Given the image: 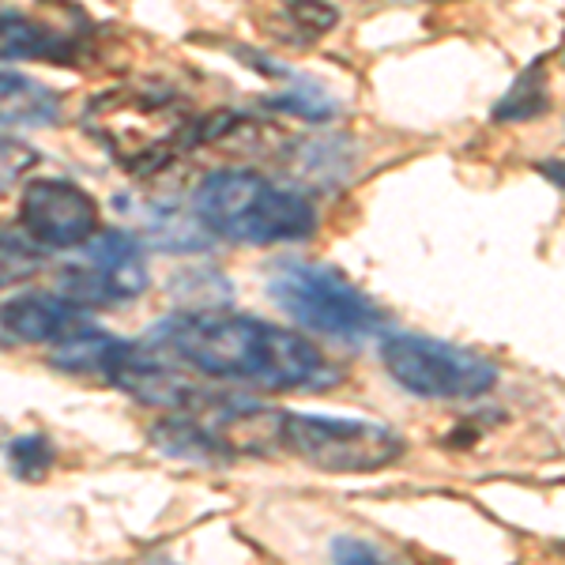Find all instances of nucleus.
Instances as JSON below:
<instances>
[{"mask_svg":"<svg viewBox=\"0 0 565 565\" xmlns=\"http://www.w3.org/2000/svg\"><path fill=\"white\" fill-rule=\"evenodd\" d=\"M159 340L207 377L268 392H321L340 385V366L306 335L249 313L189 309L159 324Z\"/></svg>","mask_w":565,"mask_h":565,"instance_id":"nucleus-1","label":"nucleus"},{"mask_svg":"<svg viewBox=\"0 0 565 565\" xmlns=\"http://www.w3.org/2000/svg\"><path fill=\"white\" fill-rule=\"evenodd\" d=\"M193 212L207 234L238 245L306 242L317 231L313 200L253 170H215L200 181Z\"/></svg>","mask_w":565,"mask_h":565,"instance_id":"nucleus-2","label":"nucleus"},{"mask_svg":"<svg viewBox=\"0 0 565 565\" xmlns=\"http://www.w3.org/2000/svg\"><path fill=\"white\" fill-rule=\"evenodd\" d=\"M84 129L103 143L117 167L132 174L170 167L200 140V121L178 98L109 90L84 109Z\"/></svg>","mask_w":565,"mask_h":565,"instance_id":"nucleus-3","label":"nucleus"},{"mask_svg":"<svg viewBox=\"0 0 565 565\" xmlns=\"http://www.w3.org/2000/svg\"><path fill=\"white\" fill-rule=\"evenodd\" d=\"M268 298L309 332L362 343L385 332V313L328 264H282L268 279Z\"/></svg>","mask_w":565,"mask_h":565,"instance_id":"nucleus-4","label":"nucleus"},{"mask_svg":"<svg viewBox=\"0 0 565 565\" xmlns=\"http://www.w3.org/2000/svg\"><path fill=\"white\" fill-rule=\"evenodd\" d=\"M276 449L290 452L317 471L366 476V471H381L404 457V437L392 426L362 423V418L279 412Z\"/></svg>","mask_w":565,"mask_h":565,"instance_id":"nucleus-5","label":"nucleus"},{"mask_svg":"<svg viewBox=\"0 0 565 565\" xmlns=\"http://www.w3.org/2000/svg\"><path fill=\"white\" fill-rule=\"evenodd\" d=\"M381 362L399 388L423 399H476L498 385L494 362L430 335H388Z\"/></svg>","mask_w":565,"mask_h":565,"instance_id":"nucleus-6","label":"nucleus"},{"mask_svg":"<svg viewBox=\"0 0 565 565\" xmlns=\"http://www.w3.org/2000/svg\"><path fill=\"white\" fill-rule=\"evenodd\" d=\"M143 249L125 231H98L79 245V253L57 271V295L79 309L121 306L148 290Z\"/></svg>","mask_w":565,"mask_h":565,"instance_id":"nucleus-7","label":"nucleus"},{"mask_svg":"<svg viewBox=\"0 0 565 565\" xmlns=\"http://www.w3.org/2000/svg\"><path fill=\"white\" fill-rule=\"evenodd\" d=\"M20 223L39 249H79L98 234V204L76 181L39 178L23 189Z\"/></svg>","mask_w":565,"mask_h":565,"instance_id":"nucleus-8","label":"nucleus"},{"mask_svg":"<svg viewBox=\"0 0 565 565\" xmlns=\"http://www.w3.org/2000/svg\"><path fill=\"white\" fill-rule=\"evenodd\" d=\"M103 377H109L117 388L129 392L132 399H140L148 407H174V412L189 415L200 399V392L178 370H170L159 354L140 348V343L117 340Z\"/></svg>","mask_w":565,"mask_h":565,"instance_id":"nucleus-9","label":"nucleus"},{"mask_svg":"<svg viewBox=\"0 0 565 565\" xmlns=\"http://www.w3.org/2000/svg\"><path fill=\"white\" fill-rule=\"evenodd\" d=\"M87 309L72 306L61 295L26 290L0 306V340L4 343H61L68 332L84 328Z\"/></svg>","mask_w":565,"mask_h":565,"instance_id":"nucleus-10","label":"nucleus"},{"mask_svg":"<svg viewBox=\"0 0 565 565\" xmlns=\"http://www.w3.org/2000/svg\"><path fill=\"white\" fill-rule=\"evenodd\" d=\"M61 117V95L42 79L0 68V125L12 129H42Z\"/></svg>","mask_w":565,"mask_h":565,"instance_id":"nucleus-11","label":"nucleus"},{"mask_svg":"<svg viewBox=\"0 0 565 565\" xmlns=\"http://www.w3.org/2000/svg\"><path fill=\"white\" fill-rule=\"evenodd\" d=\"M151 441L159 445L167 457L174 460H185V463H200V468H212V463H226L234 457L218 437L207 430L204 423L189 415H178V418H167L151 430Z\"/></svg>","mask_w":565,"mask_h":565,"instance_id":"nucleus-12","label":"nucleus"},{"mask_svg":"<svg viewBox=\"0 0 565 565\" xmlns=\"http://www.w3.org/2000/svg\"><path fill=\"white\" fill-rule=\"evenodd\" d=\"M0 53H4V57L61 61L65 57V42L20 12H0Z\"/></svg>","mask_w":565,"mask_h":565,"instance_id":"nucleus-13","label":"nucleus"},{"mask_svg":"<svg viewBox=\"0 0 565 565\" xmlns=\"http://www.w3.org/2000/svg\"><path fill=\"white\" fill-rule=\"evenodd\" d=\"M114 343H117L114 335L84 324V328H76V332H68L61 343H53L50 362L65 373H103L109 354H114Z\"/></svg>","mask_w":565,"mask_h":565,"instance_id":"nucleus-14","label":"nucleus"},{"mask_svg":"<svg viewBox=\"0 0 565 565\" xmlns=\"http://www.w3.org/2000/svg\"><path fill=\"white\" fill-rule=\"evenodd\" d=\"M551 109V95H546V68L543 65H532L527 72H521L509 95L501 98L494 117L498 121H527V117H540Z\"/></svg>","mask_w":565,"mask_h":565,"instance_id":"nucleus-15","label":"nucleus"},{"mask_svg":"<svg viewBox=\"0 0 565 565\" xmlns=\"http://www.w3.org/2000/svg\"><path fill=\"white\" fill-rule=\"evenodd\" d=\"M42 271L39 245H26L20 238H0V287H12Z\"/></svg>","mask_w":565,"mask_h":565,"instance_id":"nucleus-16","label":"nucleus"},{"mask_svg":"<svg viewBox=\"0 0 565 565\" xmlns=\"http://www.w3.org/2000/svg\"><path fill=\"white\" fill-rule=\"evenodd\" d=\"M328 558H332V565H407L399 554H392L370 540H359V535H340V540H332Z\"/></svg>","mask_w":565,"mask_h":565,"instance_id":"nucleus-17","label":"nucleus"},{"mask_svg":"<svg viewBox=\"0 0 565 565\" xmlns=\"http://www.w3.org/2000/svg\"><path fill=\"white\" fill-rule=\"evenodd\" d=\"M8 463L20 479H42L53 463V445L42 434H26L20 441H12L8 449Z\"/></svg>","mask_w":565,"mask_h":565,"instance_id":"nucleus-18","label":"nucleus"},{"mask_svg":"<svg viewBox=\"0 0 565 565\" xmlns=\"http://www.w3.org/2000/svg\"><path fill=\"white\" fill-rule=\"evenodd\" d=\"M34 162H39V151L23 140H12V136H0V193L12 189L23 174H31Z\"/></svg>","mask_w":565,"mask_h":565,"instance_id":"nucleus-19","label":"nucleus"},{"mask_svg":"<svg viewBox=\"0 0 565 565\" xmlns=\"http://www.w3.org/2000/svg\"><path fill=\"white\" fill-rule=\"evenodd\" d=\"M540 174L551 178L554 185H558L562 193H565V159H546V162H540Z\"/></svg>","mask_w":565,"mask_h":565,"instance_id":"nucleus-20","label":"nucleus"}]
</instances>
